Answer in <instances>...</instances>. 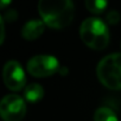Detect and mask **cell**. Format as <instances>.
Listing matches in <instances>:
<instances>
[{
  "instance_id": "cell-11",
  "label": "cell",
  "mask_w": 121,
  "mask_h": 121,
  "mask_svg": "<svg viewBox=\"0 0 121 121\" xmlns=\"http://www.w3.org/2000/svg\"><path fill=\"white\" fill-rule=\"evenodd\" d=\"M119 20H120V14H119V12L115 11V10H112V11L108 12L107 16H106V22H107L108 24L114 25V24H117Z\"/></svg>"
},
{
  "instance_id": "cell-13",
  "label": "cell",
  "mask_w": 121,
  "mask_h": 121,
  "mask_svg": "<svg viewBox=\"0 0 121 121\" xmlns=\"http://www.w3.org/2000/svg\"><path fill=\"white\" fill-rule=\"evenodd\" d=\"M4 18L1 17L0 18V25H1V36H0V43L4 42V38H5V26H4Z\"/></svg>"
},
{
  "instance_id": "cell-3",
  "label": "cell",
  "mask_w": 121,
  "mask_h": 121,
  "mask_svg": "<svg viewBox=\"0 0 121 121\" xmlns=\"http://www.w3.org/2000/svg\"><path fill=\"white\" fill-rule=\"evenodd\" d=\"M100 82L108 89H121V53H110L102 58L96 68Z\"/></svg>"
},
{
  "instance_id": "cell-6",
  "label": "cell",
  "mask_w": 121,
  "mask_h": 121,
  "mask_svg": "<svg viewBox=\"0 0 121 121\" xmlns=\"http://www.w3.org/2000/svg\"><path fill=\"white\" fill-rule=\"evenodd\" d=\"M3 78L5 86L11 90H19L25 86V73L17 60H9L3 70Z\"/></svg>"
},
{
  "instance_id": "cell-4",
  "label": "cell",
  "mask_w": 121,
  "mask_h": 121,
  "mask_svg": "<svg viewBox=\"0 0 121 121\" xmlns=\"http://www.w3.org/2000/svg\"><path fill=\"white\" fill-rule=\"evenodd\" d=\"M25 114V101L17 94H9L0 102V115L4 121H22Z\"/></svg>"
},
{
  "instance_id": "cell-5",
  "label": "cell",
  "mask_w": 121,
  "mask_h": 121,
  "mask_svg": "<svg viewBox=\"0 0 121 121\" xmlns=\"http://www.w3.org/2000/svg\"><path fill=\"white\" fill-rule=\"evenodd\" d=\"M59 62L55 56L38 55L33 56L27 62V71L35 77H46L57 73Z\"/></svg>"
},
{
  "instance_id": "cell-8",
  "label": "cell",
  "mask_w": 121,
  "mask_h": 121,
  "mask_svg": "<svg viewBox=\"0 0 121 121\" xmlns=\"http://www.w3.org/2000/svg\"><path fill=\"white\" fill-rule=\"evenodd\" d=\"M24 96H25V99L29 102H37V101H39V100L43 99V96H44V89L42 88L40 84H37V83L29 84L25 88Z\"/></svg>"
},
{
  "instance_id": "cell-9",
  "label": "cell",
  "mask_w": 121,
  "mask_h": 121,
  "mask_svg": "<svg viewBox=\"0 0 121 121\" xmlns=\"http://www.w3.org/2000/svg\"><path fill=\"white\" fill-rule=\"evenodd\" d=\"M94 121H117V117L110 108L100 107L94 114Z\"/></svg>"
},
{
  "instance_id": "cell-14",
  "label": "cell",
  "mask_w": 121,
  "mask_h": 121,
  "mask_svg": "<svg viewBox=\"0 0 121 121\" xmlns=\"http://www.w3.org/2000/svg\"><path fill=\"white\" fill-rule=\"evenodd\" d=\"M7 4H10V1H1V9H4Z\"/></svg>"
},
{
  "instance_id": "cell-2",
  "label": "cell",
  "mask_w": 121,
  "mask_h": 121,
  "mask_svg": "<svg viewBox=\"0 0 121 121\" xmlns=\"http://www.w3.org/2000/svg\"><path fill=\"white\" fill-rule=\"evenodd\" d=\"M81 39L86 45L94 50H102L109 43V31L100 18H87L80 27Z\"/></svg>"
},
{
  "instance_id": "cell-1",
  "label": "cell",
  "mask_w": 121,
  "mask_h": 121,
  "mask_svg": "<svg viewBox=\"0 0 121 121\" xmlns=\"http://www.w3.org/2000/svg\"><path fill=\"white\" fill-rule=\"evenodd\" d=\"M38 11L43 22L52 29L67 27L75 16V7L70 0H40Z\"/></svg>"
},
{
  "instance_id": "cell-10",
  "label": "cell",
  "mask_w": 121,
  "mask_h": 121,
  "mask_svg": "<svg viewBox=\"0 0 121 121\" xmlns=\"http://www.w3.org/2000/svg\"><path fill=\"white\" fill-rule=\"evenodd\" d=\"M84 5L91 13L99 14V13H102L106 10L107 1H104V0H86Z\"/></svg>"
},
{
  "instance_id": "cell-12",
  "label": "cell",
  "mask_w": 121,
  "mask_h": 121,
  "mask_svg": "<svg viewBox=\"0 0 121 121\" xmlns=\"http://www.w3.org/2000/svg\"><path fill=\"white\" fill-rule=\"evenodd\" d=\"M4 19H7V20H14L17 18V12L14 10H10V12H7V14L5 17H3Z\"/></svg>"
},
{
  "instance_id": "cell-7",
  "label": "cell",
  "mask_w": 121,
  "mask_h": 121,
  "mask_svg": "<svg viewBox=\"0 0 121 121\" xmlns=\"http://www.w3.org/2000/svg\"><path fill=\"white\" fill-rule=\"evenodd\" d=\"M45 23L43 20H38V19H32L30 22H27L22 30V35L25 39L27 40H35L37 38H39L44 30H45Z\"/></svg>"
}]
</instances>
